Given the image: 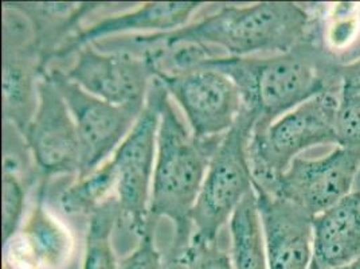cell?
Returning a JSON list of instances; mask_svg holds the SVG:
<instances>
[{"label": "cell", "instance_id": "4fadbf2b", "mask_svg": "<svg viewBox=\"0 0 360 269\" xmlns=\"http://www.w3.org/2000/svg\"><path fill=\"white\" fill-rule=\"evenodd\" d=\"M47 180H39L29 218L3 244V269H65L75 252L70 230L46 208Z\"/></svg>", "mask_w": 360, "mask_h": 269}, {"label": "cell", "instance_id": "9c48e42d", "mask_svg": "<svg viewBox=\"0 0 360 269\" xmlns=\"http://www.w3.org/2000/svg\"><path fill=\"white\" fill-rule=\"evenodd\" d=\"M156 78L179 104L191 134L198 139L224 136L234 127L245 108L238 87L218 70L196 68L159 72Z\"/></svg>", "mask_w": 360, "mask_h": 269}, {"label": "cell", "instance_id": "7c38bea8", "mask_svg": "<svg viewBox=\"0 0 360 269\" xmlns=\"http://www.w3.org/2000/svg\"><path fill=\"white\" fill-rule=\"evenodd\" d=\"M46 72L38 84V109L25 139L44 180L53 175L78 177L82 147L77 125L60 90Z\"/></svg>", "mask_w": 360, "mask_h": 269}, {"label": "cell", "instance_id": "30bf717a", "mask_svg": "<svg viewBox=\"0 0 360 269\" xmlns=\"http://www.w3.org/2000/svg\"><path fill=\"white\" fill-rule=\"evenodd\" d=\"M359 168L360 149L338 146L323 158H296L266 194L284 198L317 217L354 192Z\"/></svg>", "mask_w": 360, "mask_h": 269}, {"label": "cell", "instance_id": "d4e9b609", "mask_svg": "<svg viewBox=\"0 0 360 269\" xmlns=\"http://www.w3.org/2000/svg\"><path fill=\"white\" fill-rule=\"evenodd\" d=\"M158 221L150 218L144 233L137 239L135 249L125 256L119 269H167L155 241Z\"/></svg>", "mask_w": 360, "mask_h": 269}, {"label": "cell", "instance_id": "6da1fadb", "mask_svg": "<svg viewBox=\"0 0 360 269\" xmlns=\"http://www.w3.org/2000/svg\"><path fill=\"white\" fill-rule=\"evenodd\" d=\"M315 16L292 1H261L252 6H226L178 30L143 34L101 41L103 51L148 54L180 45L218 49L224 56L253 57L281 54L304 41L312 30Z\"/></svg>", "mask_w": 360, "mask_h": 269}, {"label": "cell", "instance_id": "484cf974", "mask_svg": "<svg viewBox=\"0 0 360 269\" xmlns=\"http://www.w3.org/2000/svg\"><path fill=\"white\" fill-rule=\"evenodd\" d=\"M309 269H360V257L358 260H355V261H352L349 264H345V265H342V267H336V268H321V267L316 265L315 263L312 261Z\"/></svg>", "mask_w": 360, "mask_h": 269}, {"label": "cell", "instance_id": "9a60e30c", "mask_svg": "<svg viewBox=\"0 0 360 269\" xmlns=\"http://www.w3.org/2000/svg\"><path fill=\"white\" fill-rule=\"evenodd\" d=\"M205 3L202 1H148L131 13L106 16L79 31L60 49L56 60L75 54L84 46L104 41L106 37L127 32H169L186 26L191 15Z\"/></svg>", "mask_w": 360, "mask_h": 269}, {"label": "cell", "instance_id": "e0dca14e", "mask_svg": "<svg viewBox=\"0 0 360 269\" xmlns=\"http://www.w3.org/2000/svg\"><path fill=\"white\" fill-rule=\"evenodd\" d=\"M27 18L34 32L46 69L56 60L57 53L82 30L81 22L93 11L104 7V3H34L4 1Z\"/></svg>", "mask_w": 360, "mask_h": 269}, {"label": "cell", "instance_id": "603a6c76", "mask_svg": "<svg viewBox=\"0 0 360 269\" xmlns=\"http://www.w3.org/2000/svg\"><path fill=\"white\" fill-rule=\"evenodd\" d=\"M35 182L3 171L1 178V239H13L20 229L27 194Z\"/></svg>", "mask_w": 360, "mask_h": 269}, {"label": "cell", "instance_id": "44dd1931", "mask_svg": "<svg viewBox=\"0 0 360 269\" xmlns=\"http://www.w3.org/2000/svg\"><path fill=\"white\" fill-rule=\"evenodd\" d=\"M117 186V173L113 162L106 163L84 178H75L72 184L60 192L58 204L66 215L88 217L97 209Z\"/></svg>", "mask_w": 360, "mask_h": 269}, {"label": "cell", "instance_id": "3957f363", "mask_svg": "<svg viewBox=\"0 0 360 269\" xmlns=\"http://www.w3.org/2000/svg\"><path fill=\"white\" fill-rule=\"evenodd\" d=\"M222 137H195L180 120L168 94L158 131L150 217L156 221L165 217L174 224V239L165 263L169 268H180L181 258L191 244L193 211L211 158Z\"/></svg>", "mask_w": 360, "mask_h": 269}, {"label": "cell", "instance_id": "7402d4cb", "mask_svg": "<svg viewBox=\"0 0 360 269\" xmlns=\"http://www.w3.org/2000/svg\"><path fill=\"white\" fill-rule=\"evenodd\" d=\"M336 134L338 146L360 149V58L340 68Z\"/></svg>", "mask_w": 360, "mask_h": 269}, {"label": "cell", "instance_id": "5bb4252c", "mask_svg": "<svg viewBox=\"0 0 360 269\" xmlns=\"http://www.w3.org/2000/svg\"><path fill=\"white\" fill-rule=\"evenodd\" d=\"M255 195L269 269H309L314 260L315 217L284 198L264 192H255Z\"/></svg>", "mask_w": 360, "mask_h": 269}, {"label": "cell", "instance_id": "7a4b0ae2", "mask_svg": "<svg viewBox=\"0 0 360 269\" xmlns=\"http://www.w3.org/2000/svg\"><path fill=\"white\" fill-rule=\"evenodd\" d=\"M321 45L316 18L312 30L289 51L270 57L214 56L196 68L230 77L243 106L257 116L255 127H268L316 96L340 89V68Z\"/></svg>", "mask_w": 360, "mask_h": 269}, {"label": "cell", "instance_id": "cb8c5ba5", "mask_svg": "<svg viewBox=\"0 0 360 269\" xmlns=\"http://www.w3.org/2000/svg\"><path fill=\"white\" fill-rule=\"evenodd\" d=\"M183 269H234L231 256L217 241L191 239V244L181 258Z\"/></svg>", "mask_w": 360, "mask_h": 269}, {"label": "cell", "instance_id": "ba28073f", "mask_svg": "<svg viewBox=\"0 0 360 269\" xmlns=\"http://www.w3.org/2000/svg\"><path fill=\"white\" fill-rule=\"evenodd\" d=\"M1 26L3 120L25 136L37 113L38 84L47 69L26 16L3 4Z\"/></svg>", "mask_w": 360, "mask_h": 269}, {"label": "cell", "instance_id": "52a82bcc", "mask_svg": "<svg viewBox=\"0 0 360 269\" xmlns=\"http://www.w3.org/2000/svg\"><path fill=\"white\" fill-rule=\"evenodd\" d=\"M47 75L68 105L82 147V165L77 178H84L109 161L132 131L146 103L116 105L104 101L69 80L60 68Z\"/></svg>", "mask_w": 360, "mask_h": 269}, {"label": "cell", "instance_id": "2e32d148", "mask_svg": "<svg viewBox=\"0 0 360 269\" xmlns=\"http://www.w3.org/2000/svg\"><path fill=\"white\" fill-rule=\"evenodd\" d=\"M314 263L336 268L360 257V192H351L314 220Z\"/></svg>", "mask_w": 360, "mask_h": 269}, {"label": "cell", "instance_id": "ac0fdd59", "mask_svg": "<svg viewBox=\"0 0 360 269\" xmlns=\"http://www.w3.org/2000/svg\"><path fill=\"white\" fill-rule=\"evenodd\" d=\"M229 223L234 269H269L255 190L240 201Z\"/></svg>", "mask_w": 360, "mask_h": 269}, {"label": "cell", "instance_id": "ffe728a7", "mask_svg": "<svg viewBox=\"0 0 360 269\" xmlns=\"http://www.w3.org/2000/svg\"><path fill=\"white\" fill-rule=\"evenodd\" d=\"M82 269H119L112 244V234L120 220L117 195H112L88 218Z\"/></svg>", "mask_w": 360, "mask_h": 269}, {"label": "cell", "instance_id": "277c9868", "mask_svg": "<svg viewBox=\"0 0 360 269\" xmlns=\"http://www.w3.org/2000/svg\"><path fill=\"white\" fill-rule=\"evenodd\" d=\"M338 103L339 90L324 92L268 127L253 128L249 159L255 190L269 193L302 151L338 144Z\"/></svg>", "mask_w": 360, "mask_h": 269}, {"label": "cell", "instance_id": "8992f818", "mask_svg": "<svg viewBox=\"0 0 360 269\" xmlns=\"http://www.w3.org/2000/svg\"><path fill=\"white\" fill-rule=\"evenodd\" d=\"M168 92L159 78L150 84L135 127L110 159L116 167L119 225L139 239L150 223V189L158 152V131Z\"/></svg>", "mask_w": 360, "mask_h": 269}, {"label": "cell", "instance_id": "8fae6325", "mask_svg": "<svg viewBox=\"0 0 360 269\" xmlns=\"http://www.w3.org/2000/svg\"><path fill=\"white\" fill-rule=\"evenodd\" d=\"M65 75L90 94L110 104L146 103L158 65L150 56L103 51L93 45L75 53Z\"/></svg>", "mask_w": 360, "mask_h": 269}, {"label": "cell", "instance_id": "d6986e66", "mask_svg": "<svg viewBox=\"0 0 360 269\" xmlns=\"http://www.w3.org/2000/svg\"><path fill=\"white\" fill-rule=\"evenodd\" d=\"M326 16H316V30L326 51L339 65L359 60L360 54L354 47L360 51V4H336Z\"/></svg>", "mask_w": 360, "mask_h": 269}, {"label": "cell", "instance_id": "5b68a950", "mask_svg": "<svg viewBox=\"0 0 360 269\" xmlns=\"http://www.w3.org/2000/svg\"><path fill=\"white\" fill-rule=\"evenodd\" d=\"M257 116L243 108L211 158L193 211V239L217 241L240 201L255 190L249 143Z\"/></svg>", "mask_w": 360, "mask_h": 269}, {"label": "cell", "instance_id": "4316f807", "mask_svg": "<svg viewBox=\"0 0 360 269\" xmlns=\"http://www.w3.org/2000/svg\"><path fill=\"white\" fill-rule=\"evenodd\" d=\"M354 190L360 192V168L359 173H358V177H356V180H355V186H354Z\"/></svg>", "mask_w": 360, "mask_h": 269}]
</instances>
